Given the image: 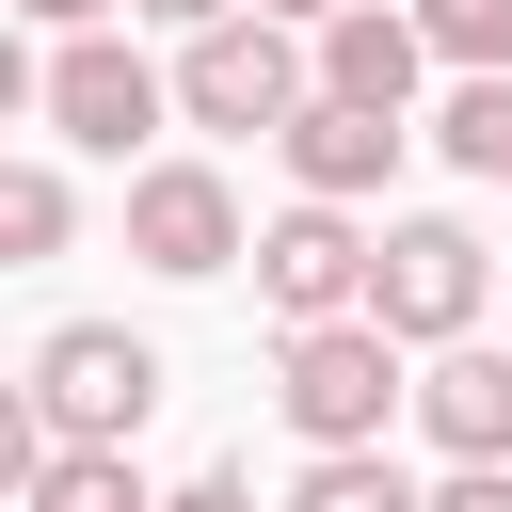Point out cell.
<instances>
[{"label":"cell","instance_id":"obj_18","mask_svg":"<svg viewBox=\"0 0 512 512\" xmlns=\"http://www.w3.org/2000/svg\"><path fill=\"white\" fill-rule=\"evenodd\" d=\"M128 16H160V32H224V16H256V0H128Z\"/></svg>","mask_w":512,"mask_h":512},{"label":"cell","instance_id":"obj_7","mask_svg":"<svg viewBox=\"0 0 512 512\" xmlns=\"http://www.w3.org/2000/svg\"><path fill=\"white\" fill-rule=\"evenodd\" d=\"M128 256H144V272H176V288L240 272L256 240H240V192H224V160H144V176H128Z\"/></svg>","mask_w":512,"mask_h":512},{"label":"cell","instance_id":"obj_3","mask_svg":"<svg viewBox=\"0 0 512 512\" xmlns=\"http://www.w3.org/2000/svg\"><path fill=\"white\" fill-rule=\"evenodd\" d=\"M176 112H192V128H256V144H288V128L320 112V48H304L288 16H224V32L176 48Z\"/></svg>","mask_w":512,"mask_h":512},{"label":"cell","instance_id":"obj_19","mask_svg":"<svg viewBox=\"0 0 512 512\" xmlns=\"http://www.w3.org/2000/svg\"><path fill=\"white\" fill-rule=\"evenodd\" d=\"M16 16H32V32H96V0H16Z\"/></svg>","mask_w":512,"mask_h":512},{"label":"cell","instance_id":"obj_11","mask_svg":"<svg viewBox=\"0 0 512 512\" xmlns=\"http://www.w3.org/2000/svg\"><path fill=\"white\" fill-rule=\"evenodd\" d=\"M288 512H432V496H416L384 448H320V464L288 480Z\"/></svg>","mask_w":512,"mask_h":512},{"label":"cell","instance_id":"obj_8","mask_svg":"<svg viewBox=\"0 0 512 512\" xmlns=\"http://www.w3.org/2000/svg\"><path fill=\"white\" fill-rule=\"evenodd\" d=\"M416 80H432V32H416V16L352 0V16L320 32V96H336V112H384V128H416Z\"/></svg>","mask_w":512,"mask_h":512},{"label":"cell","instance_id":"obj_12","mask_svg":"<svg viewBox=\"0 0 512 512\" xmlns=\"http://www.w3.org/2000/svg\"><path fill=\"white\" fill-rule=\"evenodd\" d=\"M432 144H448L480 192H512V80H464V96L432 112Z\"/></svg>","mask_w":512,"mask_h":512},{"label":"cell","instance_id":"obj_9","mask_svg":"<svg viewBox=\"0 0 512 512\" xmlns=\"http://www.w3.org/2000/svg\"><path fill=\"white\" fill-rule=\"evenodd\" d=\"M416 432H432L448 464H512V352H496V336L432 352V368H416Z\"/></svg>","mask_w":512,"mask_h":512},{"label":"cell","instance_id":"obj_14","mask_svg":"<svg viewBox=\"0 0 512 512\" xmlns=\"http://www.w3.org/2000/svg\"><path fill=\"white\" fill-rule=\"evenodd\" d=\"M416 32H432V64H464V80H512V0H416Z\"/></svg>","mask_w":512,"mask_h":512},{"label":"cell","instance_id":"obj_1","mask_svg":"<svg viewBox=\"0 0 512 512\" xmlns=\"http://www.w3.org/2000/svg\"><path fill=\"white\" fill-rule=\"evenodd\" d=\"M272 416L304 432V464L320 448H384V416H416V352L384 320H320V336L272 352Z\"/></svg>","mask_w":512,"mask_h":512},{"label":"cell","instance_id":"obj_10","mask_svg":"<svg viewBox=\"0 0 512 512\" xmlns=\"http://www.w3.org/2000/svg\"><path fill=\"white\" fill-rule=\"evenodd\" d=\"M400 144H416V128H384V112H336V96H320V112L288 128V192H304V208H368V192L400 176Z\"/></svg>","mask_w":512,"mask_h":512},{"label":"cell","instance_id":"obj_13","mask_svg":"<svg viewBox=\"0 0 512 512\" xmlns=\"http://www.w3.org/2000/svg\"><path fill=\"white\" fill-rule=\"evenodd\" d=\"M0 240H16V256H64V240H80V192H64V160H16V176H0Z\"/></svg>","mask_w":512,"mask_h":512},{"label":"cell","instance_id":"obj_16","mask_svg":"<svg viewBox=\"0 0 512 512\" xmlns=\"http://www.w3.org/2000/svg\"><path fill=\"white\" fill-rule=\"evenodd\" d=\"M160 512H256V480H240V464H192V480H176Z\"/></svg>","mask_w":512,"mask_h":512},{"label":"cell","instance_id":"obj_5","mask_svg":"<svg viewBox=\"0 0 512 512\" xmlns=\"http://www.w3.org/2000/svg\"><path fill=\"white\" fill-rule=\"evenodd\" d=\"M32 112H48L64 144H96V160H128V144H144V128L176 112V80H160V64L128 48V32H64V48L32 64Z\"/></svg>","mask_w":512,"mask_h":512},{"label":"cell","instance_id":"obj_4","mask_svg":"<svg viewBox=\"0 0 512 512\" xmlns=\"http://www.w3.org/2000/svg\"><path fill=\"white\" fill-rule=\"evenodd\" d=\"M480 304H496V256H480V224H448V208L384 224V272H368V320H384L400 352H464V336H480Z\"/></svg>","mask_w":512,"mask_h":512},{"label":"cell","instance_id":"obj_15","mask_svg":"<svg viewBox=\"0 0 512 512\" xmlns=\"http://www.w3.org/2000/svg\"><path fill=\"white\" fill-rule=\"evenodd\" d=\"M32 512H160V496H144V464H128V448H64V464L32 480Z\"/></svg>","mask_w":512,"mask_h":512},{"label":"cell","instance_id":"obj_2","mask_svg":"<svg viewBox=\"0 0 512 512\" xmlns=\"http://www.w3.org/2000/svg\"><path fill=\"white\" fill-rule=\"evenodd\" d=\"M16 400L48 416V448H128V432L160 416V336H128V320H48Z\"/></svg>","mask_w":512,"mask_h":512},{"label":"cell","instance_id":"obj_20","mask_svg":"<svg viewBox=\"0 0 512 512\" xmlns=\"http://www.w3.org/2000/svg\"><path fill=\"white\" fill-rule=\"evenodd\" d=\"M256 16H288V32H336V16H352V0H256Z\"/></svg>","mask_w":512,"mask_h":512},{"label":"cell","instance_id":"obj_6","mask_svg":"<svg viewBox=\"0 0 512 512\" xmlns=\"http://www.w3.org/2000/svg\"><path fill=\"white\" fill-rule=\"evenodd\" d=\"M368 272H384V240L352 224V208H272L256 224V288H272V320L288 336H320V320H368Z\"/></svg>","mask_w":512,"mask_h":512},{"label":"cell","instance_id":"obj_17","mask_svg":"<svg viewBox=\"0 0 512 512\" xmlns=\"http://www.w3.org/2000/svg\"><path fill=\"white\" fill-rule=\"evenodd\" d=\"M432 512H512V464H448V480H432Z\"/></svg>","mask_w":512,"mask_h":512}]
</instances>
